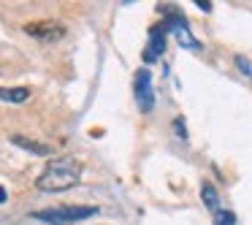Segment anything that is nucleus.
Instances as JSON below:
<instances>
[{
  "instance_id": "1",
  "label": "nucleus",
  "mask_w": 252,
  "mask_h": 225,
  "mask_svg": "<svg viewBox=\"0 0 252 225\" xmlns=\"http://www.w3.org/2000/svg\"><path fill=\"white\" fill-rule=\"evenodd\" d=\"M79 179H82V163L65 155V158H55L46 163V168L35 179V187L44 193H63L76 187Z\"/></svg>"
},
{
  "instance_id": "2",
  "label": "nucleus",
  "mask_w": 252,
  "mask_h": 225,
  "mask_svg": "<svg viewBox=\"0 0 252 225\" xmlns=\"http://www.w3.org/2000/svg\"><path fill=\"white\" fill-rule=\"evenodd\" d=\"M98 214V206H52V209H38L33 217L46 225H71L79 220H87Z\"/></svg>"
},
{
  "instance_id": "3",
  "label": "nucleus",
  "mask_w": 252,
  "mask_h": 225,
  "mask_svg": "<svg viewBox=\"0 0 252 225\" xmlns=\"http://www.w3.org/2000/svg\"><path fill=\"white\" fill-rule=\"evenodd\" d=\"M25 33L38 38V41H44V44H55V41H60L63 35H65V28H63L60 22H55V19H41V22L25 25Z\"/></svg>"
},
{
  "instance_id": "4",
  "label": "nucleus",
  "mask_w": 252,
  "mask_h": 225,
  "mask_svg": "<svg viewBox=\"0 0 252 225\" xmlns=\"http://www.w3.org/2000/svg\"><path fill=\"white\" fill-rule=\"evenodd\" d=\"M133 93H136V100L141 106V111H152L155 109V93H152V73L147 68L136 71V79H133Z\"/></svg>"
},
{
  "instance_id": "5",
  "label": "nucleus",
  "mask_w": 252,
  "mask_h": 225,
  "mask_svg": "<svg viewBox=\"0 0 252 225\" xmlns=\"http://www.w3.org/2000/svg\"><path fill=\"white\" fill-rule=\"evenodd\" d=\"M165 25H155L152 30H149V44L144 46V63H155L163 57L165 52Z\"/></svg>"
},
{
  "instance_id": "6",
  "label": "nucleus",
  "mask_w": 252,
  "mask_h": 225,
  "mask_svg": "<svg viewBox=\"0 0 252 225\" xmlns=\"http://www.w3.org/2000/svg\"><path fill=\"white\" fill-rule=\"evenodd\" d=\"M11 144L28 149V152H33V155H52V147H46V144H41V141H33V138H25V136H11Z\"/></svg>"
},
{
  "instance_id": "7",
  "label": "nucleus",
  "mask_w": 252,
  "mask_h": 225,
  "mask_svg": "<svg viewBox=\"0 0 252 225\" xmlns=\"http://www.w3.org/2000/svg\"><path fill=\"white\" fill-rule=\"evenodd\" d=\"M30 98L28 87H0V100H8V103H25Z\"/></svg>"
},
{
  "instance_id": "8",
  "label": "nucleus",
  "mask_w": 252,
  "mask_h": 225,
  "mask_svg": "<svg viewBox=\"0 0 252 225\" xmlns=\"http://www.w3.org/2000/svg\"><path fill=\"white\" fill-rule=\"evenodd\" d=\"M201 198H203V203H206L212 212H217V206H220V195H217V190H214V185H203L201 187Z\"/></svg>"
},
{
  "instance_id": "9",
  "label": "nucleus",
  "mask_w": 252,
  "mask_h": 225,
  "mask_svg": "<svg viewBox=\"0 0 252 225\" xmlns=\"http://www.w3.org/2000/svg\"><path fill=\"white\" fill-rule=\"evenodd\" d=\"M212 223L214 225H236V214L233 212H225V209H217Z\"/></svg>"
},
{
  "instance_id": "10",
  "label": "nucleus",
  "mask_w": 252,
  "mask_h": 225,
  "mask_svg": "<svg viewBox=\"0 0 252 225\" xmlns=\"http://www.w3.org/2000/svg\"><path fill=\"white\" fill-rule=\"evenodd\" d=\"M174 128H176V133H179V138H187V133H185V122H182V120H174Z\"/></svg>"
},
{
  "instance_id": "11",
  "label": "nucleus",
  "mask_w": 252,
  "mask_h": 225,
  "mask_svg": "<svg viewBox=\"0 0 252 225\" xmlns=\"http://www.w3.org/2000/svg\"><path fill=\"white\" fill-rule=\"evenodd\" d=\"M6 201V190H3V187H0V203Z\"/></svg>"
}]
</instances>
